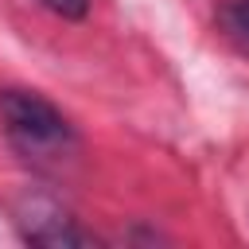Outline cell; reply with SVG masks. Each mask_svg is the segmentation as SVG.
Masks as SVG:
<instances>
[{"instance_id": "obj_1", "label": "cell", "mask_w": 249, "mask_h": 249, "mask_svg": "<svg viewBox=\"0 0 249 249\" xmlns=\"http://www.w3.org/2000/svg\"><path fill=\"white\" fill-rule=\"evenodd\" d=\"M0 121L12 148L31 163H62L74 156V124L35 89H0Z\"/></svg>"}, {"instance_id": "obj_2", "label": "cell", "mask_w": 249, "mask_h": 249, "mask_svg": "<svg viewBox=\"0 0 249 249\" xmlns=\"http://www.w3.org/2000/svg\"><path fill=\"white\" fill-rule=\"evenodd\" d=\"M27 241H35V245H89V233H82L78 226H70L58 214H47L39 222L27 218Z\"/></svg>"}, {"instance_id": "obj_3", "label": "cell", "mask_w": 249, "mask_h": 249, "mask_svg": "<svg viewBox=\"0 0 249 249\" xmlns=\"http://www.w3.org/2000/svg\"><path fill=\"white\" fill-rule=\"evenodd\" d=\"M222 23L230 27V35H237L241 43H249V0H230L222 8Z\"/></svg>"}, {"instance_id": "obj_4", "label": "cell", "mask_w": 249, "mask_h": 249, "mask_svg": "<svg viewBox=\"0 0 249 249\" xmlns=\"http://www.w3.org/2000/svg\"><path fill=\"white\" fill-rule=\"evenodd\" d=\"M43 8H51L54 16H62V19H82L86 12H89V0H39Z\"/></svg>"}]
</instances>
